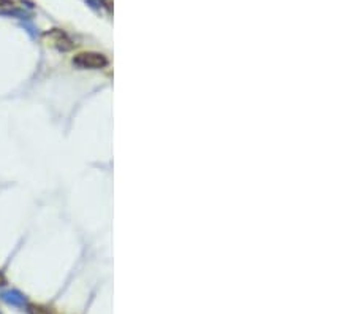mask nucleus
<instances>
[{
	"instance_id": "f257e3e1",
	"label": "nucleus",
	"mask_w": 356,
	"mask_h": 314,
	"mask_svg": "<svg viewBox=\"0 0 356 314\" xmlns=\"http://www.w3.org/2000/svg\"><path fill=\"white\" fill-rule=\"evenodd\" d=\"M73 64L81 68H103L108 65V59L100 52H80L73 57Z\"/></svg>"
},
{
	"instance_id": "f03ea898",
	"label": "nucleus",
	"mask_w": 356,
	"mask_h": 314,
	"mask_svg": "<svg viewBox=\"0 0 356 314\" xmlns=\"http://www.w3.org/2000/svg\"><path fill=\"white\" fill-rule=\"evenodd\" d=\"M45 38L48 40V45L57 48L59 51H70L73 48V41L70 40V37L59 29H53L51 32H48Z\"/></svg>"
},
{
	"instance_id": "7ed1b4c3",
	"label": "nucleus",
	"mask_w": 356,
	"mask_h": 314,
	"mask_svg": "<svg viewBox=\"0 0 356 314\" xmlns=\"http://www.w3.org/2000/svg\"><path fill=\"white\" fill-rule=\"evenodd\" d=\"M2 299L6 302V303H10V305H16V307H22V305L25 303V299L19 294V292H16V291H6V292H2Z\"/></svg>"
},
{
	"instance_id": "20e7f679",
	"label": "nucleus",
	"mask_w": 356,
	"mask_h": 314,
	"mask_svg": "<svg viewBox=\"0 0 356 314\" xmlns=\"http://www.w3.org/2000/svg\"><path fill=\"white\" fill-rule=\"evenodd\" d=\"M27 311L29 314H51V311L45 307H41V305H29Z\"/></svg>"
},
{
	"instance_id": "39448f33",
	"label": "nucleus",
	"mask_w": 356,
	"mask_h": 314,
	"mask_svg": "<svg viewBox=\"0 0 356 314\" xmlns=\"http://www.w3.org/2000/svg\"><path fill=\"white\" fill-rule=\"evenodd\" d=\"M6 284V278L3 276V273L0 272V286H5Z\"/></svg>"
}]
</instances>
